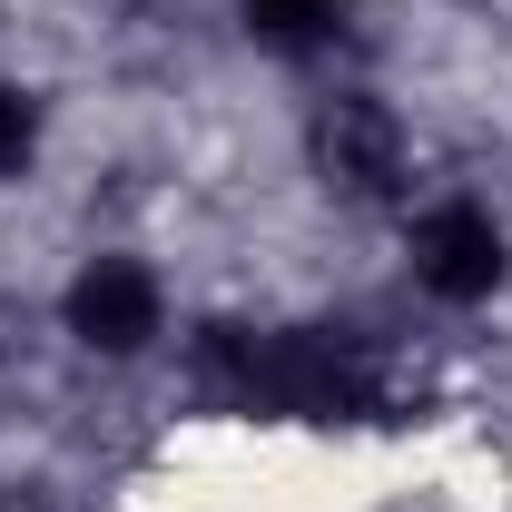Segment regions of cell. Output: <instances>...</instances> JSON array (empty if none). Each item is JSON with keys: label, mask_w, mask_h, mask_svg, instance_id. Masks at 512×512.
Listing matches in <instances>:
<instances>
[{"label": "cell", "mask_w": 512, "mask_h": 512, "mask_svg": "<svg viewBox=\"0 0 512 512\" xmlns=\"http://www.w3.org/2000/svg\"><path fill=\"white\" fill-rule=\"evenodd\" d=\"M296 148H306V178H316L335 207H404L424 188V148H414V119L404 99H384L365 79H325L296 119Z\"/></svg>", "instance_id": "cell-1"}, {"label": "cell", "mask_w": 512, "mask_h": 512, "mask_svg": "<svg viewBox=\"0 0 512 512\" xmlns=\"http://www.w3.org/2000/svg\"><path fill=\"white\" fill-rule=\"evenodd\" d=\"M404 286L434 316H473L512 286V217L493 207V188H414L404 197Z\"/></svg>", "instance_id": "cell-2"}, {"label": "cell", "mask_w": 512, "mask_h": 512, "mask_svg": "<svg viewBox=\"0 0 512 512\" xmlns=\"http://www.w3.org/2000/svg\"><path fill=\"white\" fill-rule=\"evenodd\" d=\"M50 316H60L69 355H89V365L119 375V365H148V355L168 345V276H158L138 247H89L60 276Z\"/></svg>", "instance_id": "cell-3"}, {"label": "cell", "mask_w": 512, "mask_h": 512, "mask_svg": "<svg viewBox=\"0 0 512 512\" xmlns=\"http://www.w3.org/2000/svg\"><path fill=\"white\" fill-rule=\"evenodd\" d=\"M237 20H247L256 50H276V60H325L345 40L355 0H237Z\"/></svg>", "instance_id": "cell-4"}, {"label": "cell", "mask_w": 512, "mask_h": 512, "mask_svg": "<svg viewBox=\"0 0 512 512\" xmlns=\"http://www.w3.org/2000/svg\"><path fill=\"white\" fill-rule=\"evenodd\" d=\"M30 168H40V99L0 69V188H20Z\"/></svg>", "instance_id": "cell-5"}]
</instances>
